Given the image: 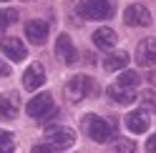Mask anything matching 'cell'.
<instances>
[{"instance_id":"cell-8","label":"cell","mask_w":156,"mask_h":153,"mask_svg":"<svg viewBox=\"0 0 156 153\" xmlns=\"http://www.w3.org/2000/svg\"><path fill=\"white\" fill-rule=\"evenodd\" d=\"M55 55L61 58L66 65H73L76 58H78V53H76V48H73V40H71V35H58V40H55Z\"/></svg>"},{"instance_id":"cell-9","label":"cell","mask_w":156,"mask_h":153,"mask_svg":"<svg viewBox=\"0 0 156 153\" xmlns=\"http://www.w3.org/2000/svg\"><path fill=\"white\" fill-rule=\"evenodd\" d=\"M45 83V68L41 63H33L30 68L23 73V88L25 90H38Z\"/></svg>"},{"instance_id":"cell-12","label":"cell","mask_w":156,"mask_h":153,"mask_svg":"<svg viewBox=\"0 0 156 153\" xmlns=\"http://www.w3.org/2000/svg\"><path fill=\"white\" fill-rule=\"evenodd\" d=\"M106 93H108V98L113 103H119V106H129V103L136 100V88H126V85H119V83L108 85Z\"/></svg>"},{"instance_id":"cell-15","label":"cell","mask_w":156,"mask_h":153,"mask_svg":"<svg viewBox=\"0 0 156 153\" xmlns=\"http://www.w3.org/2000/svg\"><path fill=\"white\" fill-rule=\"evenodd\" d=\"M126 65H129V53H123V50H119V53H113V55H108V58L103 60V68L108 70V73H116V70H123Z\"/></svg>"},{"instance_id":"cell-23","label":"cell","mask_w":156,"mask_h":153,"mask_svg":"<svg viewBox=\"0 0 156 153\" xmlns=\"http://www.w3.org/2000/svg\"><path fill=\"white\" fill-rule=\"evenodd\" d=\"M13 151H15L13 141H10V143H3V146H0V153H13Z\"/></svg>"},{"instance_id":"cell-11","label":"cell","mask_w":156,"mask_h":153,"mask_svg":"<svg viewBox=\"0 0 156 153\" xmlns=\"http://www.w3.org/2000/svg\"><path fill=\"white\" fill-rule=\"evenodd\" d=\"M25 38L35 45H43L48 40V23L45 20H28L25 23Z\"/></svg>"},{"instance_id":"cell-5","label":"cell","mask_w":156,"mask_h":153,"mask_svg":"<svg viewBox=\"0 0 156 153\" xmlns=\"http://www.w3.org/2000/svg\"><path fill=\"white\" fill-rule=\"evenodd\" d=\"M45 141L51 143L53 148L63 151V148H71L76 143V133L71 128H66V126H53V128L45 131Z\"/></svg>"},{"instance_id":"cell-19","label":"cell","mask_w":156,"mask_h":153,"mask_svg":"<svg viewBox=\"0 0 156 153\" xmlns=\"http://www.w3.org/2000/svg\"><path fill=\"white\" fill-rule=\"evenodd\" d=\"M133 151V143L131 141H119L116 143V153H131Z\"/></svg>"},{"instance_id":"cell-2","label":"cell","mask_w":156,"mask_h":153,"mask_svg":"<svg viewBox=\"0 0 156 153\" xmlns=\"http://www.w3.org/2000/svg\"><path fill=\"white\" fill-rule=\"evenodd\" d=\"M76 13L83 20H106L113 15V5L111 0H81L76 5Z\"/></svg>"},{"instance_id":"cell-4","label":"cell","mask_w":156,"mask_h":153,"mask_svg":"<svg viewBox=\"0 0 156 153\" xmlns=\"http://www.w3.org/2000/svg\"><path fill=\"white\" fill-rule=\"evenodd\" d=\"M91 93H93V80L88 78V75H73V78L66 83V95L73 103L83 100L86 95H91Z\"/></svg>"},{"instance_id":"cell-24","label":"cell","mask_w":156,"mask_h":153,"mask_svg":"<svg viewBox=\"0 0 156 153\" xmlns=\"http://www.w3.org/2000/svg\"><path fill=\"white\" fill-rule=\"evenodd\" d=\"M30 153H53L51 148H48V146H33V151Z\"/></svg>"},{"instance_id":"cell-21","label":"cell","mask_w":156,"mask_h":153,"mask_svg":"<svg viewBox=\"0 0 156 153\" xmlns=\"http://www.w3.org/2000/svg\"><path fill=\"white\" fill-rule=\"evenodd\" d=\"M0 75H3V78H5V75H10V65H8L3 58H0Z\"/></svg>"},{"instance_id":"cell-14","label":"cell","mask_w":156,"mask_h":153,"mask_svg":"<svg viewBox=\"0 0 156 153\" xmlns=\"http://www.w3.org/2000/svg\"><path fill=\"white\" fill-rule=\"evenodd\" d=\"M116 43H119V38H116V33L111 30V28H98V30L93 33V45L101 48V50H108V48H113Z\"/></svg>"},{"instance_id":"cell-7","label":"cell","mask_w":156,"mask_h":153,"mask_svg":"<svg viewBox=\"0 0 156 153\" xmlns=\"http://www.w3.org/2000/svg\"><path fill=\"white\" fill-rule=\"evenodd\" d=\"M136 63L149 68V65L156 63V38H144L136 48Z\"/></svg>"},{"instance_id":"cell-17","label":"cell","mask_w":156,"mask_h":153,"mask_svg":"<svg viewBox=\"0 0 156 153\" xmlns=\"http://www.w3.org/2000/svg\"><path fill=\"white\" fill-rule=\"evenodd\" d=\"M18 20V10L15 8H3V10H0V35H3V30L8 25H13Z\"/></svg>"},{"instance_id":"cell-1","label":"cell","mask_w":156,"mask_h":153,"mask_svg":"<svg viewBox=\"0 0 156 153\" xmlns=\"http://www.w3.org/2000/svg\"><path fill=\"white\" fill-rule=\"evenodd\" d=\"M83 131H86V136L91 141H96V143H108L116 136V128L106 118H98V116H86L83 118Z\"/></svg>"},{"instance_id":"cell-16","label":"cell","mask_w":156,"mask_h":153,"mask_svg":"<svg viewBox=\"0 0 156 153\" xmlns=\"http://www.w3.org/2000/svg\"><path fill=\"white\" fill-rule=\"evenodd\" d=\"M18 116V103L10 95H0V118L3 121H13Z\"/></svg>"},{"instance_id":"cell-22","label":"cell","mask_w":156,"mask_h":153,"mask_svg":"<svg viewBox=\"0 0 156 153\" xmlns=\"http://www.w3.org/2000/svg\"><path fill=\"white\" fill-rule=\"evenodd\" d=\"M10 141H13L10 133H8V131H0V146H3V143H10Z\"/></svg>"},{"instance_id":"cell-6","label":"cell","mask_w":156,"mask_h":153,"mask_svg":"<svg viewBox=\"0 0 156 153\" xmlns=\"http://www.w3.org/2000/svg\"><path fill=\"white\" fill-rule=\"evenodd\" d=\"M123 20H126V25H141V28H146V25H151V13H149L146 5L133 3V5H129L123 10Z\"/></svg>"},{"instance_id":"cell-13","label":"cell","mask_w":156,"mask_h":153,"mask_svg":"<svg viewBox=\"0 0 156 153\" xmlns=\"http://www.w3.org/2000/svg\"><path fill=\"white\" fill-rule=\"evenodd\" d=\"M151 126V118L146 110H131L129 116H126V128L131 133H146Z\"/></svg>"},{"instance_id":"cell-18","label":"cell","mask_w":156,"mask_h":153,"mask_svg":"<svg viewBox=\"0 0 156 153\" xmlns=\"http://www.w3.org/2000/svg\"><path fill=\"white\" fill-rule=\"evenodd\" d=\"M119 85H126V88H136L139 85V73H133V70H123L119 75Z\"/></svg>"},{"instance_id":"cell-10","label":"cell","mask_w":156,"mask_h":153,"mask_svg":"<svg viewBox=\"0 0 156 153\" xmlns=\"http://www.w3.org/2000/svg\"><path fill=\"white\" fill-rule=\"evenodd\" d=\"M0 48H3V53L10 60H25L28 58V48L23 45V40H18V38H3V40H0Z\"/></svg>"},{"instance_id":"cell-3","label":"cell","mask_w":156,"mask_h":153,"mask_svg":"<svg viewBox=\"0 0 156 153\" xmlns=\"http://www.w3.org/2000/svg\"><path fill=\"white\" fill-rule=\"evenodd\" d=\"M25 110H28V116H30V118H48V116H53V113H55V108H53V95H51V93H38V95H33V98L28 100Z\"/></svg>"},{"instance_id":"cell-20","label":"cell","mask_w":156,"mask_h":153,"mask_svg":"<svg viewBox=\"0 0 156 153\" xmlns=\"http://www.w3.org/2000/svg\"><path fill=\"white\" fill-rule=\"evenodd\" d=\"M146 153H156V133L146 141Z\"/></svg>"}]
</instances>
